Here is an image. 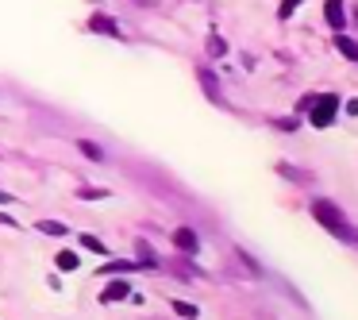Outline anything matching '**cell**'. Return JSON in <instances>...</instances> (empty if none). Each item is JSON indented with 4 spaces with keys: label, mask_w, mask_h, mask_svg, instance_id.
<instances>
[{
    "label": "cell",
    "mask_w": 358,
    "mask_h": 320,
    "mask_svg": "<svg viewBox=\"0 0 358 320\" xmlns=\"http://www.w3.org/2000/svg\"><path fill=\"white\" fill-rule=\"evenodd\" d=\"M312 216H316L331 235H339V239H355V232L347 228V216H343L331 201H312Z\"/></svg>",
    "instance_id": "6da1fadb"
},
{
    "label": "cell",
    "mask_w": 358,
    "mask_h": 320,
    "mask_svg": "<svg viewBox=\"0 0 358 320\" xmlns=\"http://www.w3.org/2000/svg\"><path fill=\"white\" fill-rule=\"evenodd\" d=\"M312 127H331V120L339 116V97L335 93H327V97H316V104H312Z\"/></svg>",
    "instance_id": "7a4b0ae2"
},
{
    "label": "cell",
    "mask_w": 358,
    "mask_h": 320,
    "mask_svg": "<svg viewBox=\"0 0 358 320\" xmlns=\"http://www.w3.org/2000/svg\"><path fill=\"white\" fill-rule=\"evenodd\" d=\"M127 297H131V281L127 278H112L101 289V305H116V301H127Z\"/></svg>",
    "instance_id": "3957f363"
},
{
    "label": "cell",
    "mask_w": 358,
    "mask_h": 320,
    "mask_svg": "<svg viewBox=\"0 0 358 320\" xmlns=\"http://www.w3.org/2000/svg\"><path fill=\"white\" fill-rule=\"evenodd\" d=\"M173 243H178V251H185V255H196V251H201V239H196L193 228H178V232H173Z\"/></svg>",
    "instance_id": "277c9868"
},
{
    "label": "cell",
    "mask_w": 358,
    "mask_h": 320,
    "mask_svg": "<svg viewBox=\"0 0 358 320\" xmlns=\"http://www.w3.org/2000/svg\"><path fill=\"white\" fill-rule=\"evenodd\" d=\"M324 16H327V24H331V32L339 35V32H343V24H347V12H343V0H327V4H324Z\"/></svg>",
    "instance_id": "5b68a950"
},
{
    "label": "cell",
    "mask_w": 358,
    "mask_h": 320,
    "mask_svg": "<svg viewBox=\"0 0 358 320\" xmlns=\"http://www.w3.org/2000/svg\"><path fill=\"white\" fill-rule=\"evenodd\" d=\"M55 266H58V270H66V274H73V270L81 266L78 251H58V255H55Z\"/></svg>",
    "instance_id": "8992f818"
},
{
    "label": "cell",
    "mask_w": 358,
    "mask_h": 320,
    "mask_svg": "<svg viewBox=\"0 0 358 320\" xmlns=\"http://www.w3.org/2000/svg\"><path fill=\"white\" fill-rule=\"evenodd\" d=\"M335 47H339V55H347L350 58V62H358V43L355 39H347V35H335Z\"/></svg>",
    "instance_id": "52a82bcc"
},
{
    "label": "cell",
    "mask_w": 358,
    "mask_h": 320,
    "mask_svg": "<svg viewBox=\"0 0 358 320\" xmlns=\"http://www.w3.org/2000/svg\"><path fill=\"white\" fill-rule=\"evenodd\" d=\"M78 151L85 158H93V162H104V147H96L93 139H78Z\"/></svg>",
    "instance_id": "ba28073f"
},
{
    "label": "cell",
    "mask_w": 358,
    "mask_h": 320,
    "mask_svg": "<svg viewBox=\"0 0 358 320\" xmlns=\"http://www.w3.org/2000/svg\"><path fill=\"white\" fill-rule=\"evenodd\" d=\"M170 309L178 312V316H185V320H196V316H201V309H196V305H189V301H178V297L170 301Z\"/></svg>",
    "instance_id": "9c48e42d"
},
{
    "label": "cell",
    "mask_w": 358,
    "mask_h": 320,
    "mask_svg": "<svg viewBox=\"0 0 358 320\" xmlns=\"http://www.w3.org/2000/svg\"><path fill=\"white\" fill-rule=\"evenodd\" d=\"M89 27H93V32H108L112 39H120V27L112 24V20H104V16H93V20H89Z\"/></svg>",
    "instance_id": "30bf717a"
},
{
    "label": "cell",
    "mask_w": 358,
    "mask_h": 320,
    "mask_svg": "<svg viewBox=\"0 0 358 320\" xmlns=\"http://www.w3.org/2000/svg\"><path fill=\"white\" fill-rule=\"evenodd\" d=\"M35 228H39L43 235H70V228H66V224H58V220H39Z\"/></svg>",
    "instance_id": "8fae6325"
},
{
    "label": "cell",
    "mask_w": 358,
    "mask_h": 320,
    "mask_svg": "<svg viewBox=\"0 0 358 320\" xmlns=\"http://www.w3.org/2000/svg\"><path fill=\"white\" fill-rule=\"evenodd\" d=\"M201 85L208 89V97H212V101H216V104H224V97H220V85H216V78H212L208 70H201Z\"/></svg>",
    "instance_id": "7c38bea8"
},
{
    "label": "cell",
    "mask_w": 358,
    "mask_h": 320,
    "mask_svg": "<svg viewBox=\"0 0 358 320\" xmlns=\"http://www.w3.org/2000/svg\"><path fill=\"white\" fill-rule=\"evenodd\" d=\"M131 270H135L131 258H127V263H124V258H116V263H104L101 266V274H131Z\"/></svg>",
    "instance_id": "4fadbf2b"
},
{
    "label": "cell",
    "mask_w": 358,
    "mask_h": 320,
    "mask_svg": "<svg viewBox=\"0 0 358 320\" xmlns=\"http://www.w3.org/2000/svg\"><path fill=\"white\" fill-rule=\"evenodd\" d=\"M81 247H85V251H96V255H101V258H108V255H112V251L104 247V243L96 239V235H81Z\"/></svg>",
    "instance_id": "5bb4252c"
},
{
    "label": "cell",
    "mask_w": 358,
    "mask_h": 320,
    "mask_svg": "<svg viewBox=\"0 0 358 320\" xmlns=\"http://www.w3.org/2000/svg\"><path fill=\"white\" fill-rule=\"evenodd\" d=\"M296 4H301V0H285V4H281V20H289V16H293V8H296Z\"/></svg>",
    "instance_id": "9a60e30c"
},
{
    "label": "cell",
    "mask_w": 358,
    "mask_h": 320,
    "mask_svg": "<svg viewBox=\"0 0 358 320\" xmlns=\"http://www.w3.org/2000/svg\"><path fill=\"white\" fill-rule=\"evenodd\" d=\"M208 50H212V55H224L227 43H224V39H212V43H208Z\"/></svg>",
    "instance_id": "2e32d148"
},
{
    "label": "cell",
    "mask_w": 358,
    "mask_h": 320,
    "mask_svg": "<svg viewBox=\"0 0 358 320\" xmlns=\"http://www.w3.org/2000/svg\"><path fill=\"white\" fill-rule=\"evenodd\" d=\"M0 224H4V228H20V220H12L8 212H0Z\"/></svg>",
    "instance_id": "e0dca14e"
},
{
    "label": "cell",
    "mask_w": 358,
    "mask_h": 320,
    "mask_svg": "<svg viewBox=\"0 0 358 320\" xmlns=\"http://www.w3.org/2000/svg\"><path fill=\"white\" fill-rule=\"evenodd\" d=\"M347 112H350V116H358V97H355V101H347Z\"/></svg>",
    "instance_id": "ac0fdd59"
},
{
    "label": "cell",
    "mask_w": 358,
    "mask_h": 320,
    "mask_svg": "<svg viewBox=\"0 0 358 320\" xmlns=\"http://www.w3.org/2000/svg\"><path fill=\"white\" fill-rule=\"evenodd\" d=\"M0 204H12V193H0Z\"/></svg>",
    "instance_id": "d6986e66"
},
{
    "label": "cell",
    "mask_w": 358,
    "mask_h": 320,
    "mask_svg": "<svg viewBox=\"0 0 358 320\" xmlns=\"http://www.w3.org/2000/svg\"><path fill=\"white\" fill-rule=\"evenodd\" d=\"M355 20H358V12H355Z\"/></svg>",
    "instance_id": "ffe728a7"
}]
</instances>
